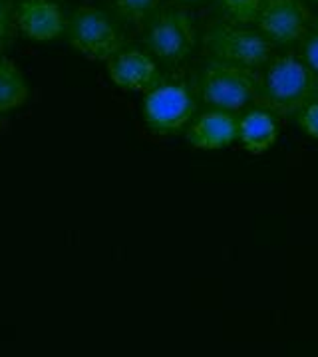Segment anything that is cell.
<instances>
[{"label": "cell", "mask_w": 318, "mask_h": 357, "mask_svg": "<svg viewBox=\"0 0 318 357\" xmlns=\"http://www.w3.org/2000/svg\"><path fill=\"white\" fill-rule=\"evenodd\" d=\"M318 98V76L303 58L293 54L273 56L259 74L254 102L275 115H296Z\"/></svg>", "instance_id": "obj_1"}, {"label": "cell", "mask_w": 318, "mask_h": 357, "mask_svg": "<svg viewBox=\"0 0 318 357\" xmlns=\"http://www.w3.org/2000/svg\"><path fill=\"white\" fill-rule=\"evenodd\" d=\"M197 88L203 103L219 112L237 114L247 103L254 102L259 74L249 68L211 58L201 70Z\"/></svg>", "instance_id": "obj_2"}, {"label": "cell", "mask_w": 318, "mask_h": 357, "mask_svg": "<svg viewBox=\"0 0 318 357\" xmlns=\"http://www.w3.org/2000/svg\"><path fill=\"white\" fill-rule=\"evenodd\" d=\"M145 46L161 64L175 68L195 48V22L181 6H164L145 24Z\"/></svg>", "instance_id": "obj_3"}, {"label": "cell", "mask_w": 318, "mask_h": 357, "mask_svg": "<svg viewBox=\"0 0 318 357\" xmlns=\"http://www.w3.org/2000/svg\"><path fill=\"white\" fill-rule=\"evenodd\" d=\"M203 40L211 58L249 70L265 68L273 58V42L247 26L217 22L209 26Z\"/></svg>", "instance_id": "obj_4"}, {"label": "cell", "mask_w": 318, "mask_h": 357, "mask_svg": "<svg viewBox=\"0 0 318 357\" xmlns=\"http://www.w3.org/2000/svg\"><path fill=\"white\" fill-rule=\"evenodd\" d=\"M68 42L89 60L110 62L122 52L124 38L114 20L96 6H80L68 18Z\"/></svg>", "instance_id": "obj_5"}, {"label": "cell", "mask_w": 318, "mask_h": 357, "mask_svg": "<svg viewBox=\"0 0 318 357\" xmlns=\"http://www.w3.org/2000/svg\"><path fill=\"white\" fill-rule=\"evenodd\" d=\"M143 121L155 133H173L195 114V98L183 82H159L143 96Z\"/></svg>", "instance_id": "obj_6"}, {"label": "cell", "mask_w": 318, "mask_h": 357, "mask_svg": "<svg viewBox=\"0 0 318 357\" xmlns=\"http://www.w3.org/2000/svg\"><path fill=\"white\" fill-rule=\"evenodd\" d=\"M254 24L273 46H293L306 38L310 13L303 0H263Z\"/></svg>", "instance_id": "obj_7"}, {"label": "cell", "mask_w": 318, "mask_h": 357, "mask_svg": "<svg viewBox=\"0 0 318 357\" xmlns=\"http://www.w3.org/2000/svg\"><path fill=\"white\" fill-rule=\"evenodd\" d=\"M108 76L117 88L143 93H147L161 82L155 60L147 52H141L138 48L117 52L108 62Z\"/></svg>", "instance_id": "obj_8"}, {"label": "cell", "mask_w": 318, "mask_h": 357, "mask_svg": "<svg viewBox=\"0 0 318 357\" xmlns=\"http://www.w3.org/2000/svg\"><path fill=\"white\" fill-rule=\"evenodd\" d=\"M16 24L26 38L50 42L66 30L68 20L54 0H18Z\"/></svg>", "instance_id": "obj_9"}, {"label": "cell", "mask_w": 318, "mask_h": 357, "mask_svg": "<svg viewBox=\"0 0 318 357\" xmlns=\"http://www.w3.org/2000/svg\"><path fill=\"white\" fill-rule=\"evenodd\" d=\"M239 115L229 112H205L193 119L187 129V141L195 149L215 151L239 141Z\"/></svg>", "instance_id": "obj_10"}, {"label": "cell", "mask_w": 318, "mask_h": 357, "mask_svg": "<svg viewBox=\"0 0 318 357\" xmlns=\"http://www.w3.org/2000/svg\"><path fill=\"white\" fill-rule=\"evenodd\" d=\"M279 137V123L275 114L254 107L239 119V141L249 153H265Z\"/></svg>", "instance_id": "obj_11"}, {"label": "cell", "mask_w": 318, "mask_h": 357, "mask_svg": "<svg viewBox=\"0 0 318 357\" xmlns=\"http://www.w3.org/2000/svg\"><path fill=\"white\" fill-rule=\"evenodd\" d=\"M28 100V82L20 68L0 56V114L22 107Z\"/></svg>", "instance_id": "obj_12"}, {"label": "cell", "mask_w": 318, "mask_h": 357, "mask_svg": "<svg viewBox=\"0 0 318 357\" xmlns=\"http://www.w3.org/2000/svg\"><path fill=\"white\" fill-rule=\"evenodd\" d=\"M159 2L161 0H112L115 13L131 24L147 22L159 10Z\"/></svg>", "instance_id": "obj_13"}, {"label": "cell", "mask_w": 318, "mask_h": 357, "mask_svg": "<svg viewBox=\"0 0 318 357\" xmlns=\"http://www.w3.org/2000/svg\"><path fill=\"white\" fill-rule=\"evenodd\" d=\"M263 0H219V6L231 24H251L256 22Z\"/></svg>", "instance_id": "obj_14"}, {"label": "cell", "mask_w": 318, "mask_h": 357, "mask_svg": "<svg viewBox=\"0 0 318 357\" xmlns=\"http://www.w3.org/2000/svg\"><path fill=\"white\" fill-rule=\"evenodd\" d=\"M296 123L308 137L318 139V98L296 114Z\"/></svg>", "instance_id": "obj_15"}, {"label": "cell", "mask_w": 318, "mask_h": 357, "mask_svg": "<svg viewBox=\"0 0 318 357\" xmlns=\"http://www.w3.org/2000/svg\"><path fill=\"white\" fill-rule=\"evenodd\" d=\"M301 52H303V60L306 62V66L318 76V28L306 34Z\"/></svg>", "instance_id": "obj_16"}, {"label": "cell", "mask_w": 318, "mask_h": 357, "mask_svg": "<svg viewBox=\"0 0 318 357\" xmlns=\"http://www.w3.org/2000/svg\"><path fill=\"white\" fill-rule=\"evenodd\" d=\"M13 32V2L0 0V46H4Z\"/></svg>", "instance_id": "obj_17"}, {"label": "cell", "mask_w": 318, "mask_h": 357, "mask_svg": "<svg viewBox=\"0 0 318 357\" xmlns=\"http://www.w3.org/2000/svg\"><path fill=\"white\" fill-rule=\"evenodd\" d=\"M317 28H318V18H317Z\"/></svg>", "instance_id": "obj_18"}, {"label": "cell", "mask_w": 318, "mask_h": 357, "mask_svg": "<svg viewBox=\"0 0 318 357\" xmlns=\"http://www.w3.org/2000/svg\"><path fill=\"white\" fill-rule=\"evenodd\" d=\"M317 2H318V0H317Z\"/></svg>", "instance_id": "obj_19"}]
</instances>
